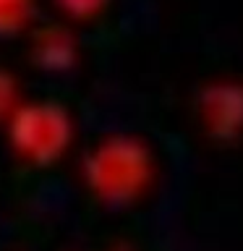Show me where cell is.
<instances>
[{
    "mask_svg": "<svg viewBox=\"0 0 243 251\" xmlns=\"http://www.w3.org/2000/svg\"><path fill=\"white\" fill-rule=\"evenodd\" d=\"M201 121L212 136H235L243 131V84L217 81L199 97Z\"/></svg>",
    "mask_w": 243,
    "mask_h": 251,
    "instance_id": "cell-3",
    "label": "cell"
},
{
    "mask_svg": "<svg viewBox=\"0 0 243 251\" xmlns=\"http://www.w3.org/2000/svg\"><path fill=\"white\" fill-rule=\"evenodd\" d=\"M78 58L76 37L71 34L68 26L63 24H42L31 34V60L37 68L60 74V71L73 68Z\"/></svg>",
    "mask_w": 243,
    "mask_h": 251,
    "instance_id": "cell-4",
    "label": "cell"
},
{
    "mask_svg": "<svg viewBox=\"0 0 243 251\" xmlns=\"http://www.w3.org/2000/svg\"><path fill=\"white\" fill-rule=\"evenodd\" d=\"M16 94H19V89H16V78L8 74L5 68H0V118L13 115V110L19 107L16 105Z\"/></svg>",
    "mask_w": 243,
    "mask_h": 251,
    "instance_id": "cell-7",
    "label": "cell"
},
{
    "mask_svg": "<svg viewBox=\"0 0 243 251\" xmlns=\"http://www.w3.org/2000/svg\"><path fill=\"white\" fill-rule=\"evenodd\" d=\"M152 154L131 136H110L86 160V183L102 201L128 204L149 186Z\"/></svg>",
    "mask_w": 243,
    "mask_h": 251,
    "instance_id": "cell-1",
    "label": "cell"
},
{
    "mask_svg": "<svg viewBox=\"0 0 243 251\" xmlns=\"http://www.w3.org/2000/svg\"><path fill=\"white\" fill-rule=\"evenodd\" d=\"M34 0H0V37H11L31 21Z\"/></svg>",
    "mask_w": 243,
    "mask_h": 251,
    "instance_id": "cell-5",
    "label": "cell"
},
{
    "mask_svg": "<svg viewBox=\"0 0 243 251\" xmlns=\"http://www.w3.org/2000/svg\"><path fill=\"white\" fill-rule=\"evenodd\" d=\"M68 110L58 102H26L11 115V141L21 154L37 162H52L66 152L71 141Z\"/></svg>",
    "mask_w": 243,
    "mask_h": 251,
    "instance_id": "cell-2",
    "label": "cell"
},
{
    "mask_svg": "<svg viewBox=\"0 0 243 251\" xmlns=\"http://www.w3.org/2000/svg\"><path fill=\"white\" fill-rule=\"evenodd\" d=\"M58 8L71 19H81V21H89V19H97V16L110 5V0H55Z\"/></svg>",
    "mask_w": 243,
    "mask_h": 251,
    "instance_id": "cell-6",
    "label": "cell"
}]
</instances>
